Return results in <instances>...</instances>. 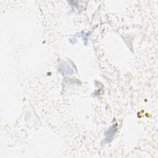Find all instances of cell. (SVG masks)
<instances>
[{
    "instance_id": "1",
    "label": "cell",
    "mask_w": 158,
    "mask_h": 158,
    "mask_svg": "<svg viewBox=\"0 0 158 158\" xmlns=\"http://www.w3.org/2000/svg\"><path fill=\"white\" fill-rule=\"evenodd\" d=\"M116 131H117L116 125H112L107 130V131L105 133V136H106V139L107 142H110L112 139L113 136H114Z\"/></svg>"
}]
</instances>
